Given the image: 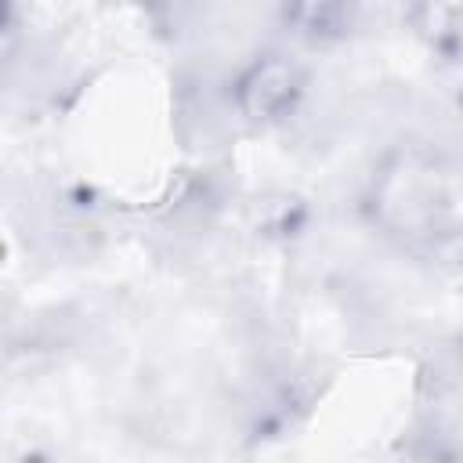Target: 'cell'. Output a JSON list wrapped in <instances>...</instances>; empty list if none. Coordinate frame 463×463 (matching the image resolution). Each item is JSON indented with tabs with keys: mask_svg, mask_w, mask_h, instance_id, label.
Masks as SVG:
<instances>
[{
	"mask_svg": "<svg viewBox=\"0 0 463 463\" xmlns=\"http://www.w3.org/2000/svg\"><path fill=\"white\" fill-rule=\"evenodd\" d=\"M297 94V69L289 61H264L253 69L242 83V112L260 119V116H279Z\"/></svg>",
	"mask_w": 463,
	"mask_h": 463,
	"instance_id": "obj_1",
	"label": "cell"
}]
</instances>
